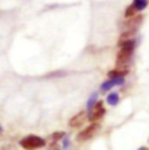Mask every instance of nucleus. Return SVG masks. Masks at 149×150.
I'll use <instances>...</instances> for the list:
<instances>
[{
	"mask_svg": "<svg viewBox=\"0 0 149 150\" xmlns=\"http://www.w3.org/2000/svg\"><path fill=\"white\" fill-rule=\"evenodd\" d=\"M98 98H99V96H98V92H93L92 94H91V97L89 98V100H87V104H86V108H87V113H90L92 110H93V107H94V105L97 104V101H98Z\"/></svg>",
	"mask_w": 149,
	"mask_h": 150,
	"instance_id": "obj_9",
	"label": "nucleus"
},
{
	"mask_svg": "<svg viewBox=\"0 0 149 150\" xmlns=\"http://www.w3.org/2000/svg\"><path fill=\"white\" fill-rule=\"evenodd\" d=\"M114 86H115V85H114V83L112 81V79H109V80H105V81L101 84L100 90H101V92H106V91L112 90Z\"/></svg>",
	"mask_w": 149,
	"mask_h": 150,
	"instance_id": "obj_12",
	"label": "nucleus"
},
{
	"mask_svg": "<svg viewBox=\"0 0 149 150\" xmlns=\"http://www.w3.org/2000/svg\"><path fill=\"white\" fill-rule=\"evenodd\" d=\"M2 133H4V128H2V126L0 125V135H1Z\"/></svg>",
	"mask_w": 149,
	"mask_h": 150,
	"instance_id": "obj_18",
	"label": "nucleus"
},
{
	"mask_svg": "<svg viewBox=\"0 0 149 150\" xmlns=\"http://www.w3.org/2000/svg\"><path fill=\"white\" fill-rule=\"evenodd\" d=\"M112 81L114 83L115 86H121L125 84V78L123 77H119V78H113Z\"/></svg>",
	"mask_w": 149,
	"mask_h": 150,
	"instance_id": "obj_15",
	"label": "nucleus"
},
{
	"mask_svg": "<svg viewBox=\"0 0 149 150\" xmlns=\"http://www.w3.org/2000/svg\"><path fill=\"white\" fill-rule=\"evenodd\" d=\"M20 146L26 150H36L45 146V140L36 135H28L20 141Z\"/></svg>",
	"mask_w": 149,
	"mask_h": 150,
	"instance_id": "obj_1",
	"label": "nucleus"
},
{
	"mask_svg": "<svg viewBox=\"0 0 149 150\" xmlns=\"http://www.w3.org/2000/svg\"><path fill=\"white\" fill-rule=\"evenodd\" d=\"M133 52L134 51H127V50H120L116 59H115V64L118 69H126V67H128L132 61H133Z\"/></svg>",
	"mask_w": 149,
	"mask_h": 150,
	"instance_id": "obj_3",
	"label": "nucleus"
},
{
	"mask_svg": "<svg viewBox=\"0 0 149 150\" xmlns=\"http://www.w3.org/2000/svg\"><path fill=\"white\" fill-rule=\"evenodd\" d=\"M62 147H63V149H69V147H70V140L68 139V137H63V143H62Z\"/></svg>",
	"mask_w": 149,
	"mask_h": 150,
	"instance_id": "obj_16",
	"label": "nucleus"
},
{
	"mask_svg": "<svg viewBox=\"0 0 149 150\" xmlns=\"http://www.w3.org/2000/svg\"><path fill=\"white\" fill-rule=\"evenodd\" d=\"M50 137H51V141L53 142H57V141L62 140L63 137H65V133L64 132H55V133L51 134Z\"/></svg>",
	"mask_w": 149,
	"mask_h": 150,
	"instance_id": "obj_13",
	"label": "nucleus"
},
{
	"mask_svg": "<svg viewBox=\"0 0 149 150\" xmlns=\"http://www.w3.org/2000/svg\"><path fill=\"white\" fill-rule=\"evenodd\" d=\"M119 100H120V98H119V94L116 92H112V93H110L107 96V98H106L107 104L111 105V106H116L119 104Z\"/></svg>",
	"mask_w": 149,
	"mask_h": 150,
	"instance_id": "obj_10",
	"label": "nucleus"
},
{
	"mask_svg": "<svg viewBox=\"0 0 149 150\" xmlns=\"http://www.w3.org/2000/svg\"><path fill=\"white\" fill-rule=\"evenodd\" d=\"M132 5L135 7V9H136L138 12H141V11H143V9L147 8V6H148V0H134Z\"/></svg>",
	"mask_w": 149,
	"mask_h": 150,
	"instance_id": "obj_11",
	"label": "nucleus"
},
{
	"mask_svg": "<svg viewBox=\"0 0 149 150\" xmlns=\"http://www.w3.org/2000/svg\"><path fill=\"white\" fill-rule=\"evenodd\" d=\"M105 114H106V110H105V107L103 106V101L98 100L97 104L94 105L93 110L89 113L87 120H89L90 122H96V121L100 120Z\"/></svg>",
	"mask_w": 149,
	"mask_h": 150,
	"instance_id": "obj_4",
	"label": "nucleus"
},
{
	"mask_svg": "<svg viewBox=\"0 0 149 150\" xmlns=\"http://www.w3.org/2000/svg\"><path fill=\"white\" fill-rule=\"evenodd\" d=\"M138 150H148V148L147 147H141V148H139Z\"/></svg>",
	"mask_w": 149,
	"mask_h": 150,
	"instance_id": "obj_19",
	"label": "nucleus"
},
{
	"mask_svg": "<svg viewBox=\"0 0 149 150\" xmlns=\"http://www.w3.org/2000/svg\"><path fill=\"white\" fill-rule=\"evenodd\" d=\"M143 21V16L142 15H135V16H132L127 22H125V30H134V32H138L139 27L141 26Z\"/></svg>",
	"mask_w": 149,
	"mask_h": 150,
	"instance_id": "obj_5",
	"label": "nucleus"
},
{
	"mask_svg": "<svg viewBox=\"0 0 149 150\" xmlns=\"http://www.w3.org/2000/svg\"><path fill=\"white\" fill-rule=\"evenodd\" d=\"M136 9H135V7L133 6V5H131V6H128L127 8H126V11H125V16L126 18H132V16H135V14H136Z\"/></svg>",
	"mask_w": 149,
	"mask_h": 150,
	"instance_id": "obj_14",
	"label": "nucleus"
},
{
	"mask_svg": "<svg viewBox=\"0 0 149 150\" xmlns=\"http://www.w3.org/2000/svg\"><path fill=\"white\" fill-rule=\"evenodd\" d=\"M100 125L97 123V122H92L89 127H86L85 129H83L77 136H76V140L78 142H85V141H89L91 140L99 130H100Z\"/></svg>",
	"mask_w": 149,
	"mask_h": 150,
	"instance_id": "obj_2",
	"label": "nucleus"
},
{
	"mask_svg": "<svg viewBox=\"0 0 149 150\" xmlns=\"http://www.w3.org/2000/svg\"><path fill=\"white\" fill-rule=\"evenodd\" d=\"M129 74V71H128V69H114V70H111L110 72H109V79H113V78H119V77H123L125 78V76H127Z\"/></svg>",
	"mask_w": 149,
	"mask_h": 150,
	"instance_id": "obj_8",
	"label": "nucleus"
},
{
	"mask_svg": "<svg viewBox=\"0 0 149 150\" xmlns=\"http://www.w3.org/2000/svg\"><path fill=\"white\" fill-rule=\"evenodd\" d=\"M47 150H61V149H60V146L57 144V142H53Z\"/></svg>",
	"mask_w": 149,
	"mask_h": 150,
	"instance_id": "obj_17",
	"label": "nucleus"
},
{
	"mask_svg": "<svg viewBox=\"0 0 149 150\" xmlns=\"http://www.w3.org/2000/svg\"><path fill=\"white\" fill-rule=\"evenodd\" d=\"M135 45H136V41H135L134 38H129V40H126V41L120 42V48H121V50L134 51Z\"/></svg>",
	"mask_w": 149,
	"mask_h": 150,
	"instance_id": "obj_7",
	"label": "nucleus"
},
{
	"mask_svg": "<svg viewBox=\"0 0 149 150\" xmlns=\"http://www.w3.org/2000/svg\"><path fill=\"white\" fill-rule=\"evenodd\" d=\"M86 120H87V113L84 112V111L79 112L69 120V126L72 128H78V127L83 126Z\"/></svg>",
	"mask_w": 149,
	"mask_h": 150,
	"instance_id": "obj_6",
	"label": "nucleus"
}]
</instances>
